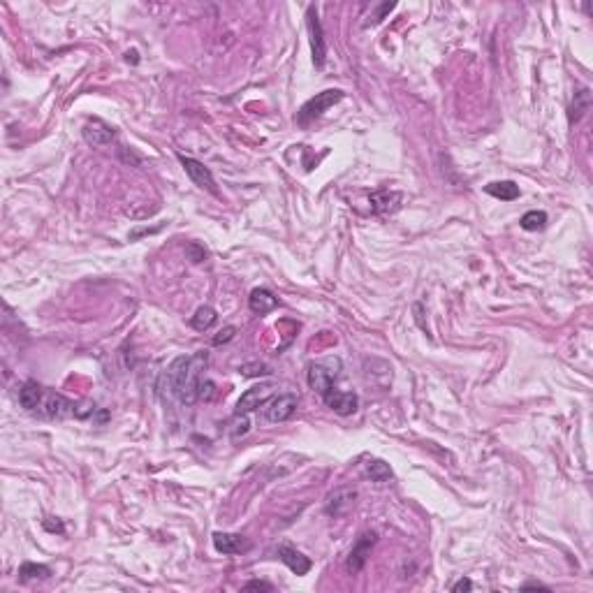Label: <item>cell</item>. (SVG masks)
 Returning <instances> with one entry per match:
<instances>
[{"label": "cell", "mask_w": 593, "mask_h": 593, "mask_svg": "<svg viewBox=\"0 0 593 593\" xmlns=\"http://www.w3.org/2000/svg\"><path fill=\"white\" fill-rule=\"evenodd\" d=\"M207 364L209 355L204 350L192 353L188 357H177L170 364V369L162 373V383H167V387H170V392L179 403L192 405L199 399Z\"/></svg>", "instance_id": "obj_1"}, {"label": "cell", "mask_w": 593, "mask_h": 593, "mask_svg": "<svg viewBox=\"0 0 593 593\" xmlns=\"http://www.w3.org/2000/svg\"><path fill=\"white\" fill-rule=\"evenodd\" d=\"M339 369H341L339 359H329V361H322V364H311L309 371H306L309 387L313 392H317L320 396H324L334 387V380L339 378Z\"/></svg>", "instance_id": "obj_2"}, {"label": "cell", "mask_w": 593, "mask_h": 593, "mask_svg": "<svg viewBox=\"0 0 593 593\" xmlns=\"http://www.w3.org/2000/svg\"><path fill=\"white\" fill-rule=\"evenodd\" d=\"M341 98H343L341 91H322V93H317L315 98H311L309 102H306L304 107L299 109L297 123H299V126H309L311 121L320 118L329 107H334V104L339 102Z\"/></svg>", "instance_id": "obj_3"}, {"label": "cell", "mask_w": 593, "mask_h": 593, "mask_svg": "<svg viewBox=\"0 0 593 593\" xmlns=\"http://www.w3.org/2000/svg\"><path fill=\"white\" fill-rule=\"evenodd\" d=\"M273 396V385H255L251 390H246L241 394V399L236 401V408H234V415H248L253 410H258L260 405H265L269 399Z\"/></svg>", "instance_id": "obj_4"}, {"label": "cell", "mask_w": 593, "mask_h": 593, "mask_svg": "<svg viewBox=\"0 0 593 593\" xmlns=\"http://www.w3.org/2000/svg\"><path fill=\"white\" fill-rule=\"evenodd\" d=\"M309 33H311V52H313V65L317 70L324 67V60H327V42H324V33H322V23L315 14V8H309Z\"/></svg>", "instance_id": "obj_5"}, {"label": "cell", "mask_w": 593, "mask_h": 593, "mask_svg": "<svg viewBox=\"0 0 593 593\" xmlns=\"http://www.w3.org/2000/svg\"><path fill=\"white\" fill-rule=\"evenodd\" d=\"M179 162H181V167L186 170V174L190 177L192 183L199 186V188H204V190H209V192H214V195H216L218 188H216L214 174L209 172V167H204L199 160L188 158V155H183V153H179Z\"/></svg>", "instance_id": "obj_6"}, {"label": "cell", "mask_w": 593, "mask_h": 593, "mask_svg": "<svg viewBox=\"0 0 593 593\" xmlns=\"http://www.w3.org/2000/svg\"><path fill=\"white\" fill-rule=\"evenodd\" d=\"M376 540H378V535L373 533V530H366V533L359 535V540L355 542L350 557H348V563H346L350 575H357L361 568H364L366 559L371 557V549H373V545H376Z\"/></svg>", "instance_id": "obj_7"}, {"label": "cell", "mask_w": 593, "mask_h": 593, "mask_svg": "<svg viewBox=\"0 0 593 593\" xmlns=\"http://www.w3.org/2000/svg\"><path fill=\"white\" fill-rule=\"evenodd\" d=\"M265 405H267L265 417L269 422H273V424L288 422L297 410V396L295 394H278V396H271Z\"/></svg>", "instance_id": "obj_8"}, {"label": "cell", "mask_w": 593, "mask_h": 593, "mask_svg": "<svg viewBox=\"0 0 593 593\" xmlns=\"http://www.w3.org/2000/svg\"><path fill=\"white\" fill-rule=\"evenodd\" d=\"M84 139L89 142L91 146H107L114 142V128L107 126L104 121H100V118H91V121H86L84 126Z\"/></svg>", "instance_id": "obj_9"}, {"label": "cell", "mask_w": 593, "mask_h": 593, "mask_svg": "<svg viewBox=\"0 0 593 593\" xmlns=\"http://www.w3.org/2000/svg\"><path fill=\"white\" fill-rule=\"evenodd\" d=\"M322 401L327 403V408H332L334 413H339V415H353L359 405L357 394H353V392H339V390H334V387L322 396Z\"/></svg>", "instance_id": "obj_10"}, {"label": "cell", "mask_w": 593, "mask_h": 593, "mask_svg": "<svg viewBox=\"0 0 593 593\" xmlns=\"http://www.w3.org/2000/svg\"><path fill=\"white\" fill-rule=\"evenodd\" d=\"M214 547H216V552L232 557V554L248 552L251 545H248V540L239 533H221V530H218V533H214Z\"/></svg>", "instance_id": "obj_11"}, {"label": "cell", "mask_w": 593, "mask_h": 593, "mask_svg": "<svg viewBox=\"0 0 593 593\" xmlns=\"http://www.w3.org/2000/svg\"><path fill=\"white\" fill-rule=\"evenodd\" d=\"M276 554H278V559L283 561V563L288 566L292 572H295V575H306V572L311 570V559L304 557L302 552H297L295 547L280 545V547L276 549Z\"/></svg>", "instance_id": "obj_12"}, {"label": "cell", "mask_w": 593, "mask_h": 593, "mask_svg": "<svg viewBox=\"0 0 593 593\" xmlns=\"http://www.w3.org/2000/svg\"><path fill=\"white\" fill-rule=\"evenodd\" d=\"M40 408L45 410L49 420H65L67 415H74V403L60 394H47Z\"/></svg>", "instance_id": "obj_13"}, {"label": "cell", "mask_w": 593, "mask_h": 593, "mask_svg": "<svg viewBox=\"0 0 593 593\" xmlns=\"http://www.w3.org/2000/svg\"><path fill=\"white\" fill-rule=\"evenodd\" d=\"M355 498H357V491H355V489H339V491H334V494L327 498V513L334 515V517L346 515L348 510H350L353 505H355Z\"/></svg>", "instance_id": "obj_14"}, {"label": "cell", "mask_w": 593, "mask_h": 593, "mask_svg": "<svg viewBox=\"0 0 593 593\" xmlns=\"http://www.w3.org/2000/svg\"><path fill=\"white\" fill-rule=\"evenodd\" d=\"M248 306H251L253 313L267 315V313H271V311L278 306V299L273 297L267 288H255V290L251 292V297H248Z\"/></svg>", "instance_id": "obj_15"}, {"label": "cell", "mask_w": 593, "mask_h": 593, "mask_svg": "<svg viewBox=\"0 0 593 593\" xmlns=\"http://www.w3.org/2000/svg\"><path fill=\"white\" fill-rule=\"evenodd\" d=\"M401 195L399 192H390V190H380L371 195V211L376 214H394V211L401 207Z\"/></svg>", "instance_id": "obj_16"}, {"label": "cell", "mask_w": 593, "mask_h": 593, "mask_svg": "<svg viewBox=\"0 0 593 593\" xmlns=\"http://www.w3.org/2000/svg\"><path fill=\"white\" fill-rule=\"evenodd\" d=\"M45 401V394H42V387L37 383H23L21 390H19V403L21 408L26 410H37Z\"/></svg>", "instance_id": "obj_17"}, {"label": "cell", "mask_w": 593, "mask_h": 593, "mask_svg": "<svg viewBox=\"0 0 593 593\" xmlns=\"http://www.w3.org/2000/svg\"><path fill=\"white\" fill-rule=\"evenodd\" d=\"M484 192L496 199H503V202H513L522 195L519 192V186L515 181H494V183L484 186Z\"/></svg>", "instance_id": "obj_18"}, {"label": "cell", "mask_w": 593, "mask_h": 593, "mask_svg": "<svg viewBox=\"0 0 593 593\" xmlns=\"http://www.w3.org/2000/svg\"><path fill=\"white\" fill-rule=\"evenodd\" d=\"M190 324L197 332H207V329H211L216 324V311L211 309V306H199L195 311V315H192Z\"/></svg>", "instance_id": "obj_19"}, {"label": "cell", "mask_w": 593, "mask_h": 593, "mask_svg": "<svg viewBox=\"0 0 593 593\" xmlns=\"http://www.w3.org/2000/svg\"><path fill=\"white\" fill-rule=\"evenodd\" d=\"M47 577H52V568L49 566L26 561V563H21V568H19V579H21V582H28V579H47Z\"/></svg>", "instance_id": "obj_20"}, {"label": "cell", "mask_w": 593, "mask_h": 593, "mask_svg": "<svg viewBox=\"0 0 593 593\" xmlns=\"http://www.w3.org/2000/svg\"><path fill=\"white\" fill-rule=\"evenodd\" d=\"M519 225L526 230V232H538V230H542L547 225V214L545 211H538V209L526 211V214L522 216Z\"/></svg>", "instance_id": "obj_21"}, {"label": "cell", "mask_w": 593, "mask_h": 593, "mask_svg": "<svg viewBox=\"0 0 593 593\" xmlns=\"http://www.w3.org/2000/svg\"><path fill=\"white\" fill-rule=\"evenodd\" d=\"M589 104H591L589 89H582L579 93H575V100H572V107H570V123H577L579 118L584 116V111L589 109Z\"/></svg>", "instance_id": "obj_22"}, {"label": "cell", "mask_w": 593, "mask_h": 593, "mask_svg": "<svg viewBox=\"0 0 593 593\" xmlns=\"http://www.w3.org/2000/svg\"><path fill=\"white\" fill-rule=\"evenodd\" d=\"M366 475H369L373 482H387L392 480V468L380 459H373L366 464Z\"/></svg>", "instance_id": "obj_23"}, {"label": "cell", "mask_w": 593, "mask_h": 593, "mask_svg": "<svg viewBox=\"0 0 593 593\" xmlns=\"http://www.w3.org/2000/svg\"><path fill=\"white\" fill-rule=\"evenodd\" d=\"M248 429H251V420H248L246 415H236L232 422V429H230V436H232V440H239L241 436L248 434Z\"/></svg>", "instance_id": "obj_24"}, {"label": "cell", "mask_w": 593, "mask_h": 593, "mask_svg": "<svg viewBox=\"0 0 593 593\" xmlns=\"http://www.w3.org/2000/svg\"><path fill=\"white\" fill-rule=\"evenodd\" d=\"M239 373L241 376H246V378H253V376H269V366L267 364H260V361H255V364H243L241 369H239Z\"/></svg>", "instance_id": "obj_25"}, {"label": "cell", "mask_w": 593, "mask_h": 593, "mask_svg": "<svg viewBox=\"0 0 593 593\" xmlns=\"http://www.w3.org/2000/svg\"><path fill=\"white\" fill-rule=\"evenodd\" d=\"M234 334H236V327H225V329H221V332L214 336V346H221V343L232 341Z\"/></svg>", "instance_id": "obj_26"}, {"label": "cell", "mask_w": 593, "mask_h": 593, "mask_svg": "<svg viewBox=\"0 0 593 593\" xmlns=\"http://www.w3.org/2000/svg\"><path fill=\"white\" fill-rule=\"evenodd\" d=\"M186 253H188V258H190L192 262H202L204 258H207V251H204V248L199 246V243H190V246L186 248Z\"/></svg>", "instance_id": "obj_27"}, {"label": "cell", "mask_w": 593, "mask_h": 593, "mask_svg": "<svg viewBox=\"0 0 593 593\" xmlns=\"http://www.w3.org/2000/svg\"><path fill=\"white\" fill-rule=\"evenodd\" d=\"M214 383L211 380H204L202 383V390H199V399H204V401H209V399H214Z\"/></svg>", "instance_id": "obj_28"}, {"label": "cell", "mask_w": 593, "mask_h": 593, "mask_svg": "<svg viewBox=\"0 0 593 593\" xmlns=\"http://www.w3.org/2000/svg\"><path fill=\"white\" fill-rule=\"evenodd\" d=\"M45 528H47V530H52V533H65L63 522H58V519L54 522V517H52V519H45Z\"/></svg>", "instance_id": "obj_29"}, {"label": "cell", "mask_w": 593, "mask_h": 593, "mask_svg": "<svg viewBox=\"0 0 593 593\" xmlns=\"http://www.w3.org/2000/svg\"><path fill=\"white\" fill-rule=\"evenodd\" d=\"M394 8H396V5H394V3H385V5H383V8H380V10H378V14H376V16H373V21H371V23H380V21H383V16L387 14V12H392V10H394Z\"/></svg>", "instance_id": "obj_30"}, {"label": "cell", "mask_w": 593, "mask_h": 593, "mask_svg": "<svg viewBox=\"0 0 593 593\" xmlns=\"http://www.w3.org/2000/svg\"><path fill=\"white\" fill-rule=\"evenodd\" d=\"M243 589L246 591H253V589H262V591H271L273 586L271 584H267V582H258V579H253V582H248L246 586H243Z\"/></svg>", "instance_id": "obj_31"}, {"label": "cell", "mask_w": 593, "mask_h": 593, "mask_svg": "<svg viewBox=\"0 0 593 593\" xmlns=\"http://www.w3.org/2000/svg\"><path fill=\"white\" fill-rule=\"evenodd\" d=\"M471 589H473V582H471V579H459V582L452 586V591H454V593H459V591H471Z\"/></svg>", "instance_id": "obj_32"}]
</instances>
